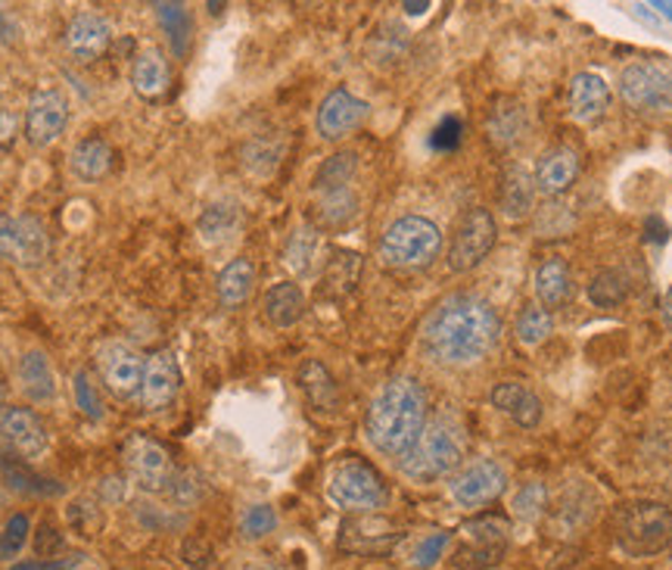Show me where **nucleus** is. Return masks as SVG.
<instances>
[{"instance_id": "64", "label": "nucleus", "mask_w": 672, "mask_h": 570, "mask_svg": "<svg viewBox=\"0 0 672 570\" xmlns=\"http://www.w3.org/2000/svg\"><path fill=\"white\" fill-rule=\"evenodd\" d=\"M3 412H7V409H3V387H0V418H3Z\"/></svg>"}, {"instance_id": "6", "label": "nucleus", "mask_w": 672, "mask_h": 570, "mask_svg": "<svg viewBox=\"0 0 672 570\" xmlns=\"http://www.w3.org/2000/svg\"><path fill=\"white\" fill-rule=\"evenodd\" d=\"M442 250V231L423 216H402L380 240V259L392 269H423Z\"/></svg>"}, {"instance_id": "47", "label": "nucleus", "mask_w": 672, "mask_h": 570, "mask_svg": "<svg viewBox=\"0 0 672 570\" xmlns=\"http://www.w3.org/2000/svg\"><path fill=\"white\" fill-rule=\"evenodd\" d=\"M274 527H278V511L274 508L252 506L240 518V537L255 542V539H265L268 533H274Z\"/></svg>"}, {"instance_id": "2", "label": "nucleus", "mask_w": 672, "mask_h": 570, "mask_svg": "<svg viewBox=\"0 0 672 570\" xmlns=\"http://www.w3.org/2000/svg\"><path fill=\"white\" fill-rule=\"evenodd\" d=\"M427 428V390L414 378L387 380L364 418V433L377 452L402 459Z\"/></svg>"}, {"instance_id": "22", "label": "nucleus", "mask_w": 672, "mask_h": 570, "mask_svg": "<svg viewBox=\"0 0 672 570\" xmlns=\"http://www.w3.org/2000/svg\"><path fill=\"white\" fill-rule=\"evenodd\" d=\"M610 103V84L594 72H579L570 81V116L576 122H592Z\"/></svg>"}, {"instance_id": "46", "label": "nucleus", "mask_w": 672, "mask_h": 570, "mask_svg": "<svg viewBox=\"0 0 672 570\" xmlns=\"http://www.w3.org/2000/svg\"><path fill=\"white\" fill-rule=\"evenodd\" d=\"M408 44V32L405 29H399V26H383L380 32L374 34V41H371V63H392V60H399L402 57V50Z\"/></svg>"}, {"instance_id": "48", "label": "nucleus", "mask_w": 672, "mask_h": 570, "mask_svg": "<svg viewBox=\"0 0 672 570\" xmlns=\"http://www.w3.org/2000/svg\"><path fill=\"white\" fill-rule=\"evenodd\" d=\"M461 537L470 539H489V542H508L511 539V523L501 514H480L461 527Z\"/></svg>"}, {"instance_id": "1", "label": "nucleus", "mask_w": 672, "mask_h": 570, "mask_svg": "<svg viewBox=\"0 0 672 570\" xmlns=\"http://www.w3.org/2000/svg\"><path fill=\"white\" fill-rule=\"evenodd\" d=\"M501 321L477 293H454L439 302L423 321L421 343L423 352L439 364L464 368L485 359L492 347L499 343Z\"/></svg>"}, {"instance_id": "19", "label": "nucleus", "mask_w": 672, "mask_h": 570, "mask_svg": "<svg viewBox=\"0 0 672 570\" xmlns=\"http://www.w3.org/2000/svg\"><path fill=\"white\" fill-rule=\"evenodd\" d=\"M0 433L22 459H38L48 449V428L32 409H7L0 418Z\"/></svg>"}, {"instance_id": "27", "label": "nucleus", "mask_w": 672, "mask_h": 570, "mask_svg": "<svg viewBox=\"0 0 672 570\" xmlns=\"http://www.w3.org/2000/svg\"><path fill=\"white\" fill-rule=\"evenodd\" d=\"M532 203H535V178L523 166H511L504 172V181H501V209H504V216L511 222H520V219L530 216Z\"/></svg>"}, {"instance_id": "17", "label": "nucleus", "mask_w": 672, "mask_h": 570, "mask_svg": "<svg viewBox=\"0 0 672 570\" xmlns=\"http://www.w3.org/2000/svg\"><path fill=\"white\" fill-rule=\"evenodd\" d=\"M530 107L516 97H501L485 119V138L495 150H514L530 134Z\"/></svg>"}, {"instance_id": "3", "label": "nucleus", "mask_w": 672, "mask_h": 570, "mask_svg": "<svg viewBox=\"0 0 672 570\" xmlns=\"http://www.w3.org/2000/svg\"><path fill=\"white\" fill-rule=\"evenodd\" d=\"M464 430L454 418L430 421L418 443L402 456V474L414 483H433L439 477L452 474L464 459Z\"/></svg>"}, {"instance_id": "39", "label": "nucleus", "mask_w": 672, "mask_h": 570, "mask_svg": "<svg viewBox=\"0 0 672 570\" xmlns=\"http://www.w3.org/2000/svg\"><path fill=\"white\" fill-rule=\"evenodd\" d=\"M66 523H69V530L81 539H97L100 537V530H103V508L97 499L91 496H79V499H72L69 508H66Z\"/></svg>"}, {"instance_id": "5", "label": "nucleus", "mask_w": 672, "mask_h": 570, "mask_svg": "<svg viewBox=\"0 0 672 570\" xmlns=\"http://www.w3.org/2000/svg\"><path fill=\"white\" fill-rule=\"evenodd\" d=\"M328 496L333 506L349 514H374L377 508L387 506V483L368 461L345 456L330 468Z\"/></svg>"}, {"instance_id": "44", "label": "nucleus", "mask_w": 672, "mask_h": 570, "mask_svg": "<svg viewBox=\"0 0 672 570\" xmlns=\"http://www.w3.org/2000/svg\"><path fill=\"white\" fill-rule=\"evenodd\" d=\"M29 533H32V521L29 514H10L3 530H0V561H13L19 558V552L26 549L29 542Z\"/></svg>"}, {"instance_id": "16", "label": "nucleus", "mask_w": 672, "mask_h": 570, "mask_svg": "<svg viewBox=\"0 0 672 570\" xmlns=\"http://www.w3.org/2000/svg\"><path fill=\"white\" fill-rule=\"evenodd\" d=\"M181 390V368L174 359L172 349H159L153 352L147 364H143V383H141V402L150 412L166 409L169 402H174Z\"/></svg>"}, {"instance_id": "12", "label": "nucleus", "mask_w": 672, "mask_h": 570, "mask_svg": "<svg viewBox=\"0 0 672 570\" xmlns=\"http://www.w3.org/2000/svg\"><path fill=\"white\" fill-rule=\"evenodd\" d=\"M69 126V100L57 88H41L26 107V138L34 147H50L63 138Z\"/></svg>"}, {"instance_id": "25", "label": "nucleus", "mask_w": 672, "mask_h": 570, "mask_svg": "<svg viewBox=\"0 0 672 570\" xmlns=\"http://www.w3.org/2000/svg\"><path fill=\"white\" fill-rule=\"evenodd\" d=\"M19 387L32 402H50L57 397V378H53L50 359L41 349H29L19 359Z\"/></svg>"}, {"instance_id": "61", "label": "nucleus", "mask_w": 672, "mask_h": 570, "mask_svg": "<svg viewBox=\"0 0 672 570\" xmlns=\"http://www.w3.org/2000/svg\"><path fill=\"white\" fill-rule=\"evenodd\" d=\"M663 316H666V324L672 328V290L666 293V302H663Z\"/></svg>"}, {"instance_id": "15", "label": "nucleus", "mask_w": 672, "mask_h": 570, "mask_svg": "<svg viewBox=\"0 0 672 570\" xmlns=\"http://www.w3.org/2000/svg\"><path fill=\"white\" fill-rule=\"evenodd\" d=\"M100 374L112 397H134V393H141L143 359L126 343H107L100 349Z\"/></svg>"}, {"instance_id": "43", "label": "nucleus", "mask_w": 672, "mask_h": 570, "mask_svg": "<svg viewBox=\"0 0 672 570\" xmlns=\"http://www.w3.org/2000/svg\"><path fill=\"white\" fill-rule=\"evenodd\" d=\"M72 393H76V406L84 418L91 421H103V399H100V387H97L94 374L88 368H79L72 378Z\"/></svg>"}, {"instance_id": "52", "label": "nucleus", "mask_w": 672, "mask_h": 570, "mask_svg": "<svg viewBox=\"0 0 672 570\" xmlns=\"http://www.w3.org/2000/svg\"><path fill=\"white\" fill-rule=\"evenodd\" d=\"M169 492H172L174 506H181V508L197 506V502H200V496H203V480H200L197 471H181V474L172 480Z\"/></svg>"}, {"instance_id": "63", "label": "nucleus", "mask_w": 672, "mask_h": 570, "mask_svg": "<svg viewBox=\"0 0 672 570\" xmlns=\"http://www.w3.org/2000/svg\"><path fill=\"white\" fill-rule=\"evenodd\" d=\"M221 10H224V3H209V13H212V17H219Z\"/></svg>"}, {"instance_id": "55", "label": "nucleus", "mask_w": 672, "mask_h": 570, "mask_svg": "<svg viewBox=\"0 0 672 570\" xmlns=\"http://www.w3.org/2000/svg\"><path fill=\"white\" fill-rule=\"evenodd\" d=\"M81 554H72V558H53V561H44V558H32V561H17L10 564V570H72L79 568Z\"/></svg>"}, {"instance_id": "42", "label": "nucleus", "mask_w": 672, "mask_h": 570, "mask_svg": "<svg viewBox=\"0 0 672 570\" xmlns=\"http://www.w3.org/2000/svg\"><path fill=\"white\" fill-rule=\"evenodd\" d=\"M361 274V256L359 253H333L328 266V274H324V284L333 293H349L352 287L359 284Z\"/></svg>"}, {"instance_id": "30", "label": "nucleus", "mask_w": 672, "mask_h": 570, "mask_svg": "<svg viewBox=\"0 0 672 570\" xmlns=\"http://www.w3.org/2000/svg\"><path fill=\"white\" fill-rule=\"evenodd\" d=\"M243 224V209L234 200H221L203 209V216L197 219V231L205 243H228Z\"/></svg>"}, {"instance_id": "51", "label": "nucleus", "mask_w": 672, "mask_h": 570, "mask_svg": "<svg viewBox=\"0 0 672 570\" xmlns=\"http://www.w3.org/2000/svg\"><path fill=\"white\" fill-rule=\"evenodd\" d=\"M32 546H34V554H38V558H44V561H53L57 554H63L66 537L50 521H41V523H38V530H34Z\"/></svg>"}, {"instance_id": "60", "label": "nucleus", "mask_w": 672, "mask_h": 570, "mask_svg": "<svg viewBox=\"0 0 672 570\" xmlns=\"http://www.w3.org/2000/svg\"><path fill=\"white\" fill-rule=\"evenodd\" d=\"M654 10H660V17L672 19V3H670V0H656Z\"/></svg>"}, {"instance_id": "26", "label": "nucleus", "mask_w": 672, "mask_h": 570, "mask_svg": "<svg viewBox=\"0 0 672 570\" xmlns=\"http://www.w3.org/2000/svg\"><path fill=\"white\" fill-rule=\"evenodd\" d=\"M262 312L274 328H293L299 318L305 316V293L293 281H281L265 293Z\"/></svg>"}, {"instance_id": "45", "label": "nucleus", "mask_w": 672, "mask_h": 570, "mask_svg": "<svg viewBox=\"0 0 672 570\" xmlns=\"http://www.w3.org/2000/svg\"><path fill=\"white\" fill-rule=\"evenodd\" d=\"M511 508H514V518H520V521H539L548 508L545 483H539V480L523 483V487L516 490Z\"/></svg>"}, {"instance_id": "8", "label": "nucleus", "mask_w": 672, "mask_h": 570, "mask_svg": "<svg viewBox=\"0 0 672 570\" xmlns=\"http://www.w3.org/2000/svg\"><path fill=\"white\" fill-rule=\"evenodd\" d=\"M495 234H499V228H495V219L489 209H468L452 234V247H449V259H445L449 269L458 271V274L477 269L489 256V250L495 247Z\"/></svg>"}, {"instance_id": "38", "label": "nucleus", "mask_w": 672, "mask_h": 570, "mask_svg": "<svg viewBox=\"0 0 672 570\" xmlns=\"http://www.w3.org/2000/svg\"><path fill=\"white\" fill-rule=\"evenodd\" d=\"M359 212V197L355 190L343 188V190H330V193H318V207H314V216L324 228H340L349 219H355Z\"/></svg>"}, {"instance_id": "49", "label": "nucleus", "mask_w": 672, "mask_h": 570, "mask_svg": "<svg viewBox=\"0 0 672 570\" xmlns=\"http://www.w3.org/2000/svg\"><path fill=\"white\" fill-rule=\"evenodd\" d=\"M181 561L188 570H221L219 554L203 537H188L181 542Z\"/></svg>"}, {"instance_id": "54", "label": "nucleus", "mask_w": 672, "mask_h": 570, "mask_svg": "<svg viewBox=\"0 0 672 570\" xmlns=\"http://www.w3.org/2000/svg\"><path fill=\"white\" fill-rule=\"evenodd\" d=\"M134 518H138V523H141L143 530H166V527L181 523V518H172V514H166V511L157 506H138L134 508Z\"/></svg>"}, {"instance_id": "7", "label": "nucleus", "mask_w": 672, "mask_h": 570, "mask_svg": "<svg viewBox=\"0 0 672 570\" xmlns=\"http://www.w3.org/2000/svg\"><path fill=\"white\" fill-rule=\"evenodd\" d=\"M50 253L48 228L41 219L26 216V212H0V256L13 266L34 269L41 266Z\"/></svg>"}, {"instance_id": "33", "label": "nucleus", "mask_w": 672, "mask_h": 570, "mask_svg": "<svg viewBox=\"0 0 672 570\" xmlns=\"http://www.w3.org/2000/svg\"><path fill=\"white\" fill-rule=\"evenodd\" d=\"M281 159L283 141L281 138H271V134H259V138L243 143V150H240L243 169L250 174H255V178H271V174L278 172Z\"/></svg>"}, {"instance_id": "31", "label": "nucleus", "mask_w": 672, "mask_h": 570, "mask_svg": "<svg viewBox=\"0 0 672 570\" xmlns=\"http://www.w3.org/2000/svg\"><path fill=\"white\" fill-rule=\"evenodd\" d=\"M252 284H255V266H252L250 259H234V262H228V266L219 271V281H215L221 306H224V309L243 306V302L250 300Z\"/></svg>"}, {"instance_id": "62", "label": "nucleus", "mask_w": 672, "mask_h": 570, "mask_svg": "<svg viewBox=\"0 0 672 570\" xmlns=\"http://www.w3.org/2000/svg\"><path fill=\"white\" fill-rule=\"evenodd\" d=\"M250 570H287L283 564H274V561H262V564H252Z\"/></svg>"}, {"instance_id": "21", "label": "nucleus", "mask_w": 672, "mask_h": 570, "mask_svg": "<svg viewBox=\"0 0 672 570\" xmlns=\"http://www.w3.org/2000/svg\"><path fill=\"white\" fill-rule=\"evenodd\" d=\"M579 174V157L566 147H558V150H548L545 157L539 159L535 166V190H542L548 197H561L570 190V184L576 181Z\"/></svg>"}, {"instance_id": "18", "label": "nucleus", "mask_w": 672, "mask_h": 570, "mask_svg": "<svg viewBox=\"0 0 672 570\" xmlns=\"http://www.w3.org/2000/svg\"><path fill=\"white\" fill-rule=\"evenodd\" d=\"M112 44V29L100 13H79L66 29V50L79 63H94Z\"/></svg>"}, {"instance_id": "53", "label": "nucleus", "mask_w": 672, "mask_h": 570, "mask_svg": "<svg viewBox=\"0 0 672 570\" xmlns=\"http://www.w3.org/2000/svg\"><path fill=\"white\" fill-rule=\"evenodd\" d=\"M461 131H464L461 119H458V116H445V119L433 128L430 147H433V150H442V153H449V150H454V147L461 143Z\"/></svg>"}, {"instance_id": "59", "label": "nucleus", "mask_w": 672, "mask_h": 570, "mask_svg": "<svg viewBox=\"0 0 672 570\" xmlns=\"http://www.w3.org/2000/svg\"><path fill=\"white\" fill-rule=\"evenodd\" d=\"M423 10H430V3H405L408 17H421Z\"/></svg>"}, {"instance_id": "24", "label": "nucleus", "mask_w": 672, "mask_h": 570, "mask_svg": "<svg viewBox=\"0 0 672 570\" xmlns=\"http://www.w3.org/2000/svg\"><path fill=\"white\" fill-rule=\"evenodd\" d=\"M0 477H3V483H7L10 490L22 492V496H34V499H53V496H63V487H60L57 480L41 477L22 459L3 456V452H0Z\"/></svg>"}, {"instance_id": "9", "label": "nucleus", "mask_w": 672, "mask_h": 570, "mask_svg": "<svg viewBox=\"0 0 672 570\" xmlns=\"http://www.w3.org/2000/svg\"><path fill=\"white\" fill-rule=\"evenodd\" d=\"M620 94L635 110L672 112V66L632 63L620 76Z\"/></svg>"}, {"instance_id": "4", "label": "nucleus", "mask_w": 672, "mask_h": 570, "mask_svg": "<svg viewBox=\"0 0 672 570\" xmlns=\"http://www.w3.org/2000/svg\"><path fill=\"white\" fill-rule=\"evenodd\" d=\"M613 539L629 558H651L672 542V511L663 502L639 499L616 511Z\"/></svg>"}, {"instance_id": "40", "label": "nucleus", "mask_w": 672, "mask_h": 570, "mask_svg": "<svg viewBox=\"0 0 672 570\" xmlns=\"http://www.w3.org/2000/svg\"><path fill=\"white\" fill-rule=\"evenodd\" d=\"M554 328V318L548 312L545 306H539V302H530L520 316H516V340L523 343V347H539V343H545L548 333Z\"/></svg>"}, {"instance_id": "29", "label": "nucleus", "mask_w": 672, "mask_h": 570, "mask_svg": "<svg viewBox=\"0 0 672 570\" xmlns=\"http://www.w3.org/2000/svg\"><path fill=\"white\" fill-rule=\"evenodd\" d=\"M131 84L143 100H157V97L166 94L169 66H166V57L157 48H147L143 53H138V60L131 66Z\"/></svg>"}, {"instance_id": "20", "label": "nucleus", "mask_w": 672, "mask_h": 570, "mask_svg": "<svg viewBox=\"0 0 672 570\" xmlns=\"http://www.w3.org/2000/svg\"><path fill=\"white\" fill-rule=\"evenodd\" d=\"M489 402L501 414H508L516 428L532 430L542 421V399L535 397L530 387L520 383V380H501V383H495L492 393H489Z\"/></svg>"}, {"instance_id": "34", "label": "nucleus", "mask_w": 672, "mask_h": 570, "mask_svg": "<svg viewBox=\"0 0 672 570\" xmlns=\"http://www.w3.org/2000/svg\"><path fill=\"white\" fill-rule=\"evenodd\" d=\"M508 552V542H489V539H468L461 537V542L454 546L452 564L458 570H489L499 564Z\"/></svg>"}, {"instance_id": "50", "label": "nucleus", "mask_w": 672, "mask_h": 570, "mask_svg": "<svg viewBox=\"0 0 672 570\" xmlns=\"http://www.w3.org/2000/svg\"><path fill=\"white\" fill-rule=\"evenodd\" d=\"M449 542H452L449 533H430V537H423L421 542L414 546V552H411V564L421 570H430L433 564H437L439 558L445 554Z\"/></svg>"}, {"instance_id": "32", "label": "nucleus", "mask_w": 672, "mask_h": 570, "mask_svg": "<svg viewBox=\"0 0 672 570\" xmlns=\"http://www.w3.org/2000/svg\"><path fill=\"white\" fill-rule=\"evenodd\" d=\"M535 297L539 306L545 309H558L570 297V269L563 259H545L539 269H535Z\"/></svg>"}, {"instance_id": "11", "label": "nucleus", "mask_w": 672, "mask_h": 570, "mask_svg": "<svg viewBox=\"0 0 672 570\" xmlns=\"http://www.w3.org/2000/svg\"><path fill=\"white\" fill-rule=\"evenodd\" d=\"M126 468L131 480L141 487L143 492H169L174 480L172 456L147 437H131L126 443Z\"/></svg>"}, {"instance_id": "37", "label": "nucleus", "mask_w": 672, "mask_h": 570, "mask_svg": "<svg viewBox=\"0 0 672 570\" xmlns=\"http://www.w3.org/2000/svg\"><path fill=\"white\" fill-rule=\"evenodd\" d=\"M359 172V157L355 153H333L321 162V169L314 172V193H330V190L352 188V178Z\"/></svg>"}, {"instance_id": "14", "label": "nucleus", "mask_w": 672, "mask_h": 570, "mask_svg": "<svg viewBox=\"0 0 672 570\" xmlns=\"http://www.w3.org/2000/svg\"><path fill=\"white\" fill-rule=\"evenodd\" d=\"M402 539V530L383 514H359L340 527V549L352 554H383Z\"/></svg>"}, {"instance_id": "41", "label": "nucleus", "mask_w": 672, "mask_h": 570, "mask_svg": "<svg viewBox=\"0 0 672 570\" xmlns=\"http://www.w3.org/2000/svg\"><path fill=\"white\" fill-rule=\"evenodd\" d=\"M625 297H629V281H625L620 271H598L592 278V284H589V300L598 309H616L620 302H625Z\"/></svg>"}, {"instance_id": "23", "label": "nucleus", "mask_w": 672, "mask_h": 570, "mask_svg": "<svg viewBox=\"0 0 672 570\" xmlns=\"http://www.w3.org/2000/svg\"><path fill=\"white\" fill-rule=\"evenodd\" d=\"M112 162H116V153H112L110 141H103L100 134H91V138H81L72 153H69V166L72 172L79 174L81 181H100L112 172Z\"/></svg>"}, {"instance_id": "28", "label": "nucleus", "mask_w": 672, "mask_h": 570, "mask_svg": "<svg viewBox=\"0 0 672 570\" xmlns=\"http://www.w3.org/2000/svg\"><path fill=\"white\" fill-rule=\"evenodd\" d=\"M299 387L314 409H321V412H333L340 406V387L328 371V364H321L318 359H309L299 368Z\"/></svg>"}, {"instance_id": "56", "label": "nucleus", "mask_w": 672, "mask_h": 570, "mask_svg": "<svg viewBox=\"0 0 672 570\" xmlns=\"http://www.w3.org/2000/svg\"><path fill=\"white\" fill-rule=\"evenodd\" d=\"M19 44H22V26L13 19V13L0 7V48H19Z\"/></svg>"}, {"instance_id": "58", "label": "nucleus", "mask_w": 672, "mask_h": 570, "mask_svg": "<svg viewBox=\"0 0 672 570\" xmlns=\"http://www.w3.org/2000/svg\"><path fill=\"white\" fill-rule=\"evenodd\" d=\"M126 480H116V477H110L107 483H103V492L110 496V502H119V499H126V487H122Z\"/></svg>"}, {"instance_id": "13", "label": "nucleus", "mask_w": 672, "mask_h": 570, "mask_svg": "<svg viewBox=\"0 0 672 570\" xmlns=\"http://www.w3.org/2000/svg\"><path fill=\"white\" fill-rule=\"evenodd\" d=\"M368 112L371 107L355 97L345 88H337L324 97L321 110H318V119H314V128L324 141H343L352 131H359L364 122H368Z\"/></svg>"}, {"instance_id": "57", "label": "nucleus", "mask_w": 672, "mask_h": 570, "mask_svg": "<svg viewBox=\"0 0 672 570\" xmlns=\"http://www.w3.org/2000/svg\"><path fill=\"white\" fill-rule=\"evenodd\" d=\"M19 134V116L7 107H0V147H10Z\"/></svg>"}, {"instance_id": "36", "label": "nucleus", "mask_w": 672, "mask_h": 570, "mask_svg": "<svg viewBox=\"0 0 672 570\" xmlns=\"http://www.w3.org/2000/svg\"><path fill=\"white\" fill-rule=\"evenodd\" d=\"M159 26L169 34V44L178 57H188L190 38H193V17L184 3H153Z\"/></svg>"}, {"instance_id": "10", "label": "nucleus", "mask_w": 672, "mask_h": 570, "mask_svg": "<svg viewBox=\"0 0 672 570\" xmlns=\"http://www.w3.org/2000/svg\"><path fill=\"white\" fill-rule=\"evenodd\" d=\"M508 487V477L501 471L499 461L477 459L464 464L449 483L454 506L461 508H483L489 502H495L501 492Z\"/></svg>"}, {"instance_id": "35", "label": "nucleus", "mask_w": 672, "mask_h": 570, "mask_svg": "<svg viewBox=\"0 0 672 570\" xmlns=\"http://www.w3.org/2000/svg\"><path fill=\"white\" fill-rule=\"evenodd\" d=\"M318 250H321L318 228L299 224L297 231L290 234V240H287V247H283V266L293 271V274H309L314 269Z\"/></svg>"}]
</instances>
